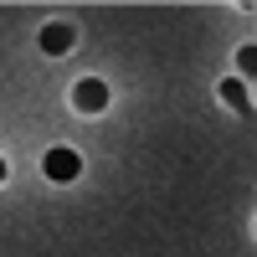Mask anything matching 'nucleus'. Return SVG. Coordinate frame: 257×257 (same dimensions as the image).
Here are the masks:
<instances>
[{
    "instance_id": "obj_1",
    "label": "nucleus",
    "mask_w": 257,
    "mask_h": 257,
    "mask_svg": "<svg viewBox=\"0 0 257 257\" xmlns=\"http://www.w3.org/2000/svg\"><path fill=\"white\" fill-rule=\"evenodd\" d=\"M41 170H47V180L67 185V180H77V175H82V160H77V149H47Z\"/></svg>"
},
{
    "instance_id": "obj_2",
    "label": "nucleus",
    "mask_w": 257,
    "mask_h": 257,
    "mask_svg": "<svg viewBox=\"0 0 257 257\" xmlns=\"http://www.w3.org/2000/svg\"><path fill=\"white\" fill-rule=\"evenodd\" d=\"M72 103L82 113H103L108 108V82H98V77H82L77 88H72Z\"/></svg>"
},
{
    "instance_id": "obj_3",
    "label": "nucleus",
    "mask_w": 257,
    "mask_h": 257,
    "mask_svg": "<svg viewBox=\"0 0 257 257\" xmlns=\"http://www.w3.org/2000/svg\"><path fill=\"white\" fill-rule=\"evenodd\" d=\"M72 47V26H41V52L47 57H62Z\"/></svg>"
},
{
    "instance_id": "obj_4",
    "label": "nucleus",
    "mask_w": 257,
    "mask_h": 257,
    "mask_svg": "<svg viewBox=\"0 0 257 257\" xmlns=\"http://www.w3.org/2000/svg\"><path fill=\"white\" fill-rule=\"evenodd\" d=\"M221 98H226V108H237V113H247V108H252L247 82H242V77H226V82H221Z\"/></svg>"
},
{
    "instance_id": "obj_5",
    "label": "nucleus",
    "mask_w": 257,
    "mask_h": 257,
    "mask_svg": "<svg viewBox=\"0 0 257 257\" xmlns=\"http://www.w3.org/2000/svg\"><path fill=\"white\" fill-rule=\"evenodd\" d=\"M237 67H242V77L257 72V47H242V52H237Z\"/></svg>"
},
{
    "instance_id": "obj_6",
    "label": "nucleus",
    "mask_w": 257,
    "mask_h": 257,
    "mask_svg": "<svg viewBox=\"0 0 257 257\" xmlns=\"http://www.w3.org/2000/svg\"><path fill=\"white\" fill-rule=\"evenodd\" d=\"M0 180H6V160H0Z\"/></svg>"
}]
</instances>
